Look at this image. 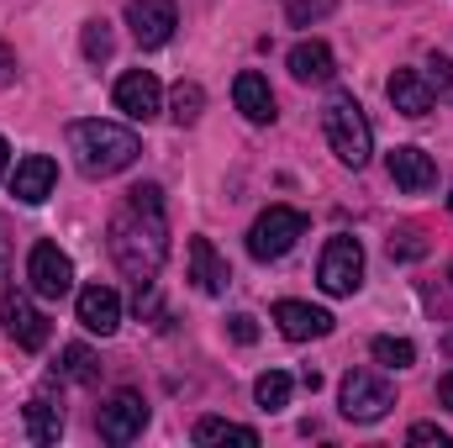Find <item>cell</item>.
Here are the masks:
<instances>
[{
	"instance_id": "1",
	"label": "cell",
	"mask_w": 453,
	"mask_h": 448,
	"mask_svg": "<svg viewBox=\"0 0 453 448\" xmlns=\"http://www.w3.org/2000/svg\"><path fill=\"white\" fill-rule=\"evenodd\" d=\"M111 259L132 285H153L169 259V222H164V190L137 185L111 212Z\"/></svg>"
},
{
	"instance_id": "2",
	"label": "cell",
	"mask_w": 453,
	"mask_h": 448,
	"mask_svg": "<svg viewBox=\"0 0 453 448\" xmlns=\"http://www.w3.org/2000/svg\"><path fill=\"white\" fill-rule=\"evenodd\" d=\"M69 153L90 180H111V174L137 164L142 143H137L132 127H116V121L96 116V121H69Z\"/></svg>"
},
{
	"instance_id": "3",
	"label": "cell",
	"mask_w": 453,
	"mask_h": 448,
	"mask_svg": "<svg viewBox=\"0 0 453 448\" xmlns=\"http://www.w3.org/2000/svg\"><path fill=\"white\" fill-rule=\"evenodd\" d=\"M322 132H327L338 164H348V169H364V164H369V153H374V127H369L364 106H358L348 90H338V96L327 101V112H322Z\"/></svg>"
},
{
	"instance_id": "4",
	"label": "cell",
	"mask_w": 453,
	"mask_h": 448,
	"mask_svg": "<svg viewBox=\"0 0 453 448\" xmlns=\"http://www.w3.org/2000/svg\"><path fill=\"white\" fill-rule=\"evenodd\" d=\"M301 237H306V217L296 206H269L258 222L248 227V253L258 264H269V259H285Z\"/></svg>"
},
{
	"instance_id": "5",
	"label": "cell",
	"mask_w": 453,
	"mask_h": 448,
	"mask_svg": "<svg viewBox=\"0 0 453 448\" xmlns=\"http://www.w3.org/2000/svg\"><path fill=\"white\" fill-rule=\"evenodd\" d=\"M338 406H342L348 422H380V417L395 406V390H390V380H380V375H369V369H353L338 390Z\"/></svg>"
},
{
	"instance_id": "6",
	"label": "cell",
	"mask_w": 453,
	"mask_h": 448,
	"mask_svg": "<svg viewBox=\"0 0 453 448\" xmlns=\"http://www.w3.org/2000/svg\"><path fill=\"white\" fill-rule=\"evenodd\" d=\"M317 280L327 296H353L364 285V248L358 237H333L322 248V264H317Z\"/></svg>"
},
{
	"instance_id": "7",
	"label": "cell",
	"mask_w": 453,
	"mask_h": 448,
	"mask_svg": "<svg viewBox=\"0 0 453 448\" xmlns=\"http://www.w3.org/2000/svg\"><path fill=\"white\" fill-rule=\"evenodd\" d=\"M27 280H32V290L42 301H64L74 290V264H69V253L58 243H37L27 253Z\"/></svg>"
},
{
	"instance_id": "8",
	"label": "cell",
	"mask_w": 453,
	"mask_h": 448,
	"mask_svg": "<svg viewBox=\"0 0 453 448\" xmlns=\"http://www.w3.org/2000/svg\"><path fill=\"white\" fill-rule=\"evenodd\" d=\"M127 27L142 48H164L180 27V11L174 0H127Z\"/></svg>"
},
{
	"instance_id": "9",
	"label": "cell",
	"mask_w": 453,
	"mask_h": 448,
	"mask_svg": "<svg viewBox=\"0 0 453 448\" xmlns=\"http://www.w3.org/2000/svg\"><path fill=\"white\" fill-rule=\"evenodd\" d=\"M142 428H148V401L137 390H116L101 406V438L106 444H132V438H142Z\"/></svg>"
},
{
	"instance_id": "10",
	"label": "cell",
	"mask_w": 453,
	"mask_h": 448,
	"mask_svg": "<svg viewBox=\"0 0 453 448\" xmlns=\"http://www.w3.org/2000/svg\"><path fill=\"white\" fill-rule=\"evenodd\" d=\"M53 185H58V164H53L48 153H27V158L16 164V174H11V196H16L21 206H42V201L53 196Z\"/></svg>"
},
{
	"instance_id": "11",
	"label": "cell",
	"mask_w": 453,
	"mask_h": 448,
	"mask_svg": "<svg viewBox=\"0 0 453 448\" xmlns=\"http://www.w3.org/2000/svg\"><path fill=\"white\" fill-rule=\"evenodd\" d=\"M158 106H164V90L148 69H132V74L116 80V112H127L132 121H153Z\"/></svg>"
},
{
	"instance_id": "12",
	"label": "cell",
	"mask_w": 453,
	"mask_h": 448,
	"mask_svg": "<svg viewBox=\"0 0 453 448\" xmlns=\"http://www.w3.org/2000/svg\"><path fill=\"white\" fill-rule=\"evenodd\" d=\"M74 312H80V328H85V333L111 337L116 328H121V296H116L111 285H85L80 301H74Z\"/></svg>"
},
{
	"instance_id": "13",
	"label": "cell",
	"mask_w": 453,
	"mask_h": 448,
	"mask_svg": "<svg viewBox=\"0 0 453 448\" xmlns=\"http://www.w3.org/2000/svg\"><path fill=\"white\" fill-rule=\"evenodd\" d=\"M0 322H5V333L16 337L21 348H42V343H48V317H42L27 296H5V301H0Z\"/></svg>"
},
{
	"instance_id": "14",
	"label": "cell",
	"mask_w": 453,
	"mask_h": 448,
	"mask_svg": "<svg viewBox=\"0 0 453 448\" xmlns=\"http://www.w3.org/2000/svg\"><path fill=\"white\" fill-rule=\"evenodd\" d=\"M274 322H280V333L296 337V343L333 333V312H322V306H306V301H280V306H274Z\"/></svg>"
},
{
	"instance_id": "15",
	"label": "cell",
	"mask_w": 453,
	"mask_h": 448,
	"mask_svg": "<svg viewBox=\"0 0 453 448\" xmlns=\"http://www.w3.org/2000/svg\"><path fill=\"white\" fill-rule=\"evenodd\" d=\"M390 180H395L406 196H422V190L438 185V164H433L422 148H395V153H390Z\"/></svg>"
},
{
	"instance_id": "16",
	"label": "cell",
	"mask_w": 453,
	"mask_h": 448,
	"mask_svg": "<svg viewBox=\"0 0 453 448\" xmlns=\"http://www.w3.org/2000/svg\"><path fill=\"white\" fill-rule=\"evenodd\" d=\"M190 280L206 296H222L226 285H232V269H226L222 253L211 248V237H190Z\"/></svg>"
},
{
	"instance_id": "17",
	"label": "cell",
	"mask_w": 453,
	"mask_h": 448,
	"mask_svg": "<svg viewBox=\"0 0 453 448\" xmlns=\"http://www.w3.org/2000/svg\"><path fill=\"white\" fill-rule=\"evenodd\" d=\"M385 96H390V106L401 116H427L433 112V85H427V74H417V69H395L390 85H385Z\"/></svg>"
},
{
	"instance_id": "18",
	"label": "cell",
	"mask_w": 453,
	"mask_h": 448,
	"mask_svg": "<svg viewBox=\"0 0 453 448\" xmlns=\"http://www.w3.org/2000/svg\"><path fill=\"white\" fill-rule=\"evenodd\" d=\"M232 101H237V112L248 116V121H274V90H269V80L258 74V69H242L237 74V85H232Z\"/></svg>"
},
{
	"instance_id": "19",
	"label": "cell",
	"mask_w": 453,
	"mask_h": 448,
	"mask_svg": "<svg viewBox=\"0 0 453 448\" xmlns=\"http://www.w3.org/2000/svg\"><path fill=\"white\" fill-rule=\"evenodd\" d=\"M290 74H296L301 85H327V80L338 74V58H333L327 42H296V48H290Z\"/></svg>"
},
{
	"instance_id": "20",
	"label": "cell",
	"mask_w": 453,
	"mask_h": 448,
	"mask_svg": "<svg viewBox=\"0 0 453 448\" xmlns=\"http://www.w3.org/2000/svg\"><path fill=\"white\" fill-rule=\"evenodd\" d=\"M27 433H32V444H58V433H64V412H58L48 396L27 401Z\"/></svg>"
},
{
	"instance_id": "21",
	"label": "cell",
	"mask_w": 453,
	"mask_h": 448,
	"mask_svg": "<svg viewBox=\"0 0 453 448\" xmlns=\"http://www.w3.org/2000/svg\"><path fill=\"white\" fill-rule=\"evenodd\" d=\"M290 390H296V380H290L285 369H264V375L253 380V401H258L264 412H285V406H290Z\"/></svg>"
},
{
	"instance_id": "22",
	"label": "cell",
	"mask_w": 453,
	"mask_h": 448,
	"mask_svg": "<svg viewBox=\"0 0 453 448\" xmlns=\"http://www.w3.org/2000/svg\"><path fill=\"white\" fill-rule=\"evenodd\" d=\"M196 444H242V448H258V433H253V428H237V422H222V417H201V422H196Z\"/></svg>"
},
{
	"instance_id": "23",
	"label": "cell",
	"mask_w": 453,
	"mask_h": 448,
	"mask_svg": "<svg viewBox=\"0 0 453 448\" xmlns=\"http://www.w3.org/2000/svg\"><path fill=\"white\" fill-rule=\"evenodd\" d=\"M58 369H64V375H69L74 385H96V380H101V359H96V353H90L85 343H69V348H64V364H58Z\"/></svg>"
},
{
	"instance_id": "24",
	"label": "cell",
	"mask_w": 453,
	"mask_h": 448,
	"mask_svg": "<svg viewBox=\"0 0 453 448\" xmlns=\"http://www.w3.org/2000/svg\"><path fill=\"white\" fill-rule=\"evenodd\" d=\"M201 106H206V90L190 85V80H180L174 96H169V116H174L180 127H196V121H201Z\"/></svg>"
},
{
	"instance_id": "25",
	"label": "cell",
	"mask_w": 453,
	"mask_h": 448,
	"mask_svg": "<svg viewBox=\"0 0 453 448\" xmlns=\"http://www.w3.org/2000/svg\"><path fill=\"white\" fill-rule=\"evenodd\" d=\"M80 48H85V58H90V64H106V58L116 53L111 21H85V32H80Z\"/></svg>"
},
{
	"instance_id": "26",
	"label": "cell",
	"mask_w": 453,
	"mask_h": 448,
	"mask_svg": "<svg viewBox=\"0 0 453 448\" xmlns=\"http://www.w3.org/2000/svg\"><path fill=\"white\" fill-rule=\"evenodd\" d=\"M369 353H374V364H385V369H406V364H417V348H411L406 337H374Z\"/></svg>"
},
{
	"instance_id": "27",
	"label": "cell",
	"mask_w": 453,
	"mask_h": 448,
	"mask_svg": "<svg viewBox=\"0 0 453 448\" xmlns=\"http://www.w3.org/2000/svg\"><path fill=\"white\" fill-rule=\"evenodd\" d=\"M333 5H338V0H290V27H311V21H322Z\"/></svg>"
},
{
	"instance_id": "28",
	"label": "cell",
	"mask_w": 453,
	"mask_h": 448,
	"mask_svg": "<svg viewBox=\"0 0 453 448\" xmlns=\"http://www.w3.org/2000/svg\"><path fill=\"white\" fill-rule=\"evenodd\" d=\"M427 253V243L417 237V232H401V237H390V259H422Z\"/></svg>"
},
{
	"instance_id": "29",
	"label": "cell",
	"mask_w": 453,
	"mask_h": 448,
	"mask_svg": "<svg viewBox=\"0 0 453 448\" xmlns=\"http://www.w3.org/2000/svg\"><path fill=\"white\" fill-rule=\"evenodd\" d=\"M406 438H411V444H438V448H449V444H453V438L443 433V428H438V422H417Z\"/></svg>"
},
{
	"instance_id": "30",
	"label": "cell",
	"mask_w": 453,
	"mask_h": 448,
	"mask_svg": "<svg viewBox=\"0 0 453 448\" xmlns=\"http://www.w3.org/2000/svg\"><path fill=\"white\" fill-rule=\"evenodd\" d=\"M226 333L237 337V343H253V337H258V322H253V317H248V312H237V317H232V322H226Z\"/></svg>"
},
{
	"instance_id": "31",
	"label": "cell",
	"mask_w": 453,
	"mask_h": 448,
	"mask_svg": "<svg viewBox=\"0 0 453 448\" xmlns=\"http://www.w3.org/2000/svg\"><path fill=\"white\" fill-rule=\"evenodd\" d=\"M427 69H433V74H427V85H443V90H453V64H449V58H433Z\"/></svg>"
},
{
	"instance_id": "32",
	"label": "cell",
	"mask_w": 453,
	"mask_h": 448,
	"mask_svg": "<svg viewBox=\"0 0 453 448\" xmlns=\"http://www.w3.org/2000/svg\"><path fill=\"white\" fill-rule=\"evenodd\" d=\"M11 80H16V53H11V48L0 42V90H5Z\"/></svg>"
},
{
	"instance_id": "33",
	"label": "cell",
	"mask_w": 453,
	"mask_h": 448,
	"mask_svg": "<svg viewBox=\"0 0 453 448\" xmlns=\"http://www.w3.org/2000/svg\"><path fill=\"white\" fill-rule=\"evenodd\" d=\"M0 285H11V243H5V222H0Z\"/></svg>"
},
{
	"instance_id": "34",
	"label": "cell",
	"mask_w": 453,
	"mask_h": 448,
	"mask_svg": "<svg viewBox=\"0 0 453 448\" xmlns=\"http://www.w3.org/2000/svg\"><path fill=\"white\" fill-rule=\"evenodd\" d=\"M438 406H449V412H453V369L438 380Z\"/></svg>"
},
{
	"instance_id": "35",
	"label": "cell",
	"mask_w": 453,
	"mask_h": 448,
	"mask_svg": "<svg viewBox=\"0 0 453 448\" xmlns=\"http://www.w3.org/2000/svg\"><path fill=\"white\" fill-rule=\"evenodd\" d=\"M5 164H11V143L0 137V174H5Z\"/></svg>"
},
{
	"instance_id": "36",
	"label": "cell",
	"mask_w": 453,
	"mask_h": 448,
	"mask_svg": "<svg viewBox=\"0 0 453 448\" xmlns=\"http://www.w3.org/2000/svg\"><path fill=\"white\" fill-rule=\"evenodd\" d=\"M449 212H453V196H449Z\"/></svg>"
},
{
	"instance_id": "37",
	"label": "cell",
	"mask_w": 453,
	"mask_h": 448,
	"mask_svg": "<svg viewBox=\"0 0 453 448\" xmlns=\"http://www.w3.org/2000/svg\"><path fill=\"white\" fill-rule=\"evenodd\" d=\"M449 274H453V264H449Z\"/></svg>"
}]
</instances>
